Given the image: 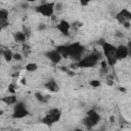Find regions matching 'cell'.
Here are the masks:
<instances>
[{
    "instance_id": "obj_1",
    "label": "cell",
    "mask_w": 131,
    "mask_h": 131,
    "mask_svg": "<svg viewBox=\"0 0 131 131\" xmlns=\"http://www.w3.org/2000/svg\"><path fill=\"white\" fill-rule=\"evenodd\" d=\"M100 44H101V47H102V51H103V54L106 58V62L108 66H114L116 64V62L118 61L117 59V56H116V49L117 47H115L113 44L106 42V41H103V40H100Z\"/></svg>"
},
{
    "instance_id": "obj_2",
    "label": "cell",
    "mask_w": 131,
    "mask_h": 131,
    "mask_svg": "<svg viewBox=\"0 0 131 131\" xmlns=\"http://www.w3.org/2000/svg\"><path fill=\"white\" fill-rule=\"evenodd\" d=\"M85 50V47L79 42H75L72 44H68L69 57L73 58L76 61H80L82 59V54Z\"/></svg>"
},
{
    "instance_id": "obj_3",
    "label": "cell",
    "mask_w": 131,
    "mask_h": 131,
    "mask_svg": "<svg viewBox=\"0 0 131 131\" xmlns=\"http://www.w3.org/2000/svg\"><path fill=\"white\" fill-rule=\"evenodd\" d=\"M99 58H100V53L94 51L89 55L85 56L84 58H82L80 61H78L77 66L80 68H93L97 64Z\"/></svg>"
},
{
    "instance_id": "obj_4",
    "label": "cell",
    "mask_w": 131,
    "mask_h": 131,
    "mask_svg": "<svg viewBox=\"0 0 131 131\" xmlns=\"http://www.w3.org/2000/svg\"><path fill=\"white\" fill-rule=\"evenodd\" d=\"M100 121V116L95 110H89L83 119V125L87 128H93Z\"/></svg>"
},
{
    "instance_id": "obj_5",
    "label": "cell",
    "mask_w": 131,
    "mask_h": 131,
    "mask_svg": "<svg viewBox=\"0 0 131 131\" xmlns=\"http://www.w3.org/2000/svg\"><path fill=\"white\" fill-rule=\"evenodd\" d=\"M60 117H61V113H60V111L58 108H51V110H49L45 114V116L41 120V122L43 124H45V125L51 126L52 124H54L55 122H57L60 119Z\"/></svg>"
},
{
    "instance_id": "obj_6",
    "label": "cell",
    "mask_w": 131,
    "mask_h": 131,
    "mask_svg": "<svg viewBox=\"0 0 131 131\" xmlns=\"http://www.w3.org/2000/svg\"><path fill=\"white\" fill-rule=\"evenodd\" d=\"M55 2H42L39 6L36 7V11L44 16H52L55 9Z\"/></svg>"
},
{
    "instance_id": "obj_7",
    "label": "cell",
    "mask_w": 131,
    "mask_h": 131,
    "mask_svg": "<svg viewBox=\"0 0 131 131\" xmlns=\"http://www.w3.org/2000/svg\"><path fill=\"white\" fill-rule=\"evenodd\" d=\"M29 115V111L26 104L23 101H17L13 106L12 118L13 119H23Z\"/></svg>"
},
{
    "instance_id": "obj_8",
    "label": "cell",
    "mask_w": 131,
    "mask_h": 131,
    "mask_svg": "<svg viewBox=\"0 0 131 131\" xmlns=\"http://www.w3.org/2000/svg\"><path fill=\"white\" fill-rule=\"evenodd\" d=\"M116 19L120 23V24H126L129 23L131 20V11H129L128 9L124 8L122 10H120L117 14H116Z\"/></svg>"
},
{
    "instance_id": "obj_9",
    "label": "cell",
    "mask_w": 131,
    "mask_h": 131,
    "mask_svg": "<svg viewBox=\"0 0 131 131\" xmlns=\"http://www.w3.org/2000/svg\"><path fill=\"white\" fill-rule=\"evenodd\" d=\"M45 56L54 64H57L61 61L62 56L60 55V53L56 50V49H52V50H48L45 52Z\"/></svg>"
},
{
    "instance_id": "obj_10",
    "label": "cell",
    "mask_w": 131,
    "mask_h": 131,
    "mask_svg": "<svg viewBox=\"0 0 131 131\" xmlns=\"http://www.w3.org/2000/svg\"><path fill=\"white\" fill-rule=\"evenodd\" d=\"M116 56H117V59L120 60V59H125L127 56H129V53H128V48H127V45H119L116 49Z\"/></svg>"
},
{
    "instance_id": "obj_11",
    "label": "cell",
    "mask_w": 131,
    "mask_h": 131,
    "mask_svg": "<svg viewBox=\"0 0 131 131\" xmlns=\"http://www.w3.org/2000/svg\"><path fill=\"white\" fill-rule=\"evenodd\" d=\"M56 28H57V30H58L61 34L69 36L70 30H71V25L69 24V21H67V20H60L59 24L56 26Z\"/></svg>"
},
{
    "instance_id": "obj_12",
    "label": "cell",
    "mask_w": 131,
    "mask_h": 131,
    "mask_svg": "<svg viewBox=\"0 0 131 131\" xmlns=\"http://www.w3.org/2000/svg\"><path fill=\"white\" fill-rule=\"evenodd\" d=\"M44 87H45L47 90H49L50 92H57V91L59 90V86L57 85V83H56L55 80H53V79L48 80V81L44 84Z\"/></svg>"
},
{
    "instance_id": "obj_13",
    "label": "cell",
    "mask_w": 131,
    "mask_h": 131,
    "mask_svg": "<svg viewBox=\"0 0 131 131\" xmlns=\"http://www.w3.org/2000/svg\"><path fill=\"white\" fill-rule=\"evenodd\" d=\"M13 38H14V41L17 42V43H25L28 37L26 36V34L24 32L18 31V32L13 34Z\"/></svg>"
},
{
    "instance_id": "obj_14",
    "label": "cell",
    "mask_w": 131,
    "mask_h": 131,
    "mask_svg": "<svg viewBox=\"0 0 131 131\" xmlns=\"http://www.w3.org/2000/svg\"><path fill=\"white\" fill-rule=\"evenodd\" d=\"M55 49L60 53V55H61L62 57H64V58H68V57H69L68 45H58V46H56Z\"/></svg>"
},
{
    "instance_id": "obj_15",
    "label": "cell",
    "mask_w": 131,
    "mask_h": 131,
    "mask_svg": "<svg viewBox=\"0 0 131 131\" xmlns=\"http://www.w3.org/2000/svg\"><path fill=\"white\" fill-rule=\"evenodd\" d=\"M2 101L5 102V103L8 104V105H14V104L17 102V99H16V96L12 94V95L3 97V98H2Z\"/></svg>"
},
{
    "instance_id": "obj_16",
    "label": "cell",
    "mask_w": 131,
    "mask_h": 131,
    "mask_svg": "<svg viewBox=\"0 0 131 131\" xmlns=\"http://www.w3.org/2000/svg\"><path fill=\"white\" fill-rule=\"evenodd\" d=\"M35 98L37 99V101H39V102L42 103V104L48 102V97L45 96V95H44L43 93H41V92H36V93H35Z\"/></svg>"
},
{
    "instance_id": "obj_17",
    "label": "cell",
    "mask_w": 131,
    "mask_h": 131,
    "mask_svg": "<svg viewBox=\"0 0 131 131\" xmlns=\"http://www.w3.org/2000/svg\"><path fill=\"white\" fill-rule=\"evenodd\" d=\"M1 54H2V56L4 57V59L6 61H10L11 59H13V53L9 49H2Z\"/></svg>"
},
{
    "instance_id": "obj_18",
    "label": "cell",
    "mask_w": 131,
    "mask_h": 131,
    "mask_svg": "<svg viewBox=\"0 0 131 131\" xmlns=\"http://www.w3.org/2000/svg\"><path fill=\"white\" fill-rule=\"evenodd\" d=\"M8 20V11L5 8L0 9V21H7Z\"/></svg>"
},
{
    "instance_id": "obj_19",
    "label": "cell",
    "mask_w": 131,
    "mask_h": 131,
    "mask_svg": "<svg viewBox=\"0 0 131 131\" xmlns=\"http://www.w3.org/2000/svg\"><path fill=\"white\" fill-rule=\"evenodd\" d=\"M37 69H38V66L35 62H30L26 66V70L28 72H35V71H37Z\"/></svg>"
},
{
    "instance_id": "obj_20",
    "label": "cell",
    "mask_w": 131,
    "mask_h": 131,
    "mask_svg": "<svg viewBox=\"0 0 131 131\" xmlns=\"http://www.w3.org/2000/svg\"><path fill=\"white\" fill-rule=\"evenodd\" d=\"M30 52H31V48H30V46L27 45V44H24V45H23V53L25 54V56H27Z\"/></svg>"
},
{
    "instance_id": "obj_21",
    "label": "cell",
    "mask_w": 131,
    "mask_h": 131,
    "mask_svg": "<svg viewBox=\"0 0 131 131\" xmlns=\"http://www.w3.org/2000/svg\"><path fill=\"white\" fill-rule=\"evenodd\" d=\"M13 59L16 60V61H19L23 59V56L20 53H13Z\"/></svg>"
},
{
    "instance_id": "obj_22",
    "label": "cell",
    "mask_w": 131,
    "mask_h": 131,
    "mask_svg": "<svg viewBox=\"0 0 131 131\" xmlns=\"http://www.w3.org/2000/svg\"><path fill=\"white\" fill-rule=\"evenodd\" d=\"M90 85L92 87H98V86H100V82L98 80H92V81H90Z\"/></svg>"
},
{
    "instance_id": "obj_23",
    "label": "cell",
    "mask_w": 131,
    "mask_h": 131,
    "mask_svg": "<svg viewBox=\"0 0 131 131\" xmlns=\"http://www.w3.org/2000/svg\"><path fill=\"white\" fill-rule=\"evenodd\" d=\"M54 9H55L56 11H61V9H62V3H60V2H57V3H55Z\"/></svg>"
},
{
    "instance_id": "obj_24",
    "label": "cell",
    "mask_w": 131,
    "mask_h": 131,
    "mask_svg": "<svg viewBox=\"0 0 131 131\" xmlns=\"http://www.w3.org/2000/svg\"><path fill=\"white\" fill-rule=\"evenodd\" d=\"M46 28H47V27H46V25H45V24H43V23L39 24V25H38V27H37L38 31H44Z\"/></svg>"
},
{
    "instance_id": "obj_25",
    "label": "cell",
    "mask_w": 131,
    "mask_h": 131,
    "mask_svg": "<svg viewBox=\"0 0 131 131\" xmlns=\"http://www.w3.org/2000/svg\"><path fill=\"white\" fill-rule=\"evenodd\" d=\"M20 7L24 8V9L29 8V2H21V3H20Z\"/></svg>"
},
{
    "instance_id": "obj_26",
    "label": "cell",
    "mask_w": 131,
    "mask_h": 131,
    "mask_svg": "<svg viewBox=\"0 0 131 131\" xmlns=\"http://www.w3.org/2000/svg\"><path fill=\"white\" fill-rule=\"evenodd\" d=\"M23 30H24L23 32L26 34V36H27V37H29V35H30V31H29V29H27V27H25V26H24V27H23Z\"/></svg>"
},
{
    "instance_id": "obj_27",
    "label": "cell",
    "mask_w": 131,
    "mask_h": 131,
    "mask_svg": "<svg viewBox=\"0 0 131 131\" xmlns=\"http://www.w3.org/2000/svg\"><path fill=\"white\" fill-rule=\"evenodd\" d=\"M127 48H128V53H129V55L131 56V41L128 42V44H127Z\"/></svg>"
},
{
    "instance_id": "obj_28",
    "label": "cell",
    "mask_w": 131,
    "mask_h": 131,
    "mask_svg": "<svg viewBox=\"0 0 131 131\" xmlns=\"http://www.w3.org/2000/svg\"><path fill=\"white\" fill-rule=\"evenodd\" d=\"M8 90H9V92H10V93H12V94L14 93V87H13V85H12V84L8 86Z\"/></svg>"
},
{
    "instance_id": "obj_29",
    "label": "cell",
    "mask_w": 131,
    "mask_h": 131,
    "mask_svg": "<svg viewBox=\"0 0 131 131\" xmlns=\"http://www.w3.org/2000/svg\"><path fill=\"white\" fill-rule=\"evenodd\" d=\"M87 4H88V2H81V5H83V6H85Z\"/></svg>"
},
{
    "instance_id": "obj_30",
    "label": "cell",
    "mask_w": 131,
    "mask_h": 131,
    "mask_svg": "<svg viewBox=\"0 0 131 131\" xmlns=\"http://www.w3.org/2000/svg\"><path fill=\"white\" fill-rule=\"evenodd\" d=\"M21 83H23V84H26V79H23V80H21Z\"/></svg>"
},
{
    "instance_id": "obj_31",
    "label": "cell",
    "mask_w": 131,
    "mask_h": 131,
    "mask_svg": "<svg viewBox=\"0 0 131 131\" xmlns=\"http://www.w3.org/2000/svg\"><path fill=\"white\" fill-rule=\"evenodd\" d=\"M73 131H83L82 129H75V130H73Z\"/></svg>"
}]
</instances>
